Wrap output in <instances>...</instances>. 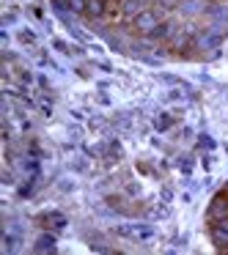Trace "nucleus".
<instances>
[{
    "label": "nucleus",
    "mask_w": 228,
    "mask_h": 255,
    "mask_svg": "<svg viewBox=\"0 0 228 255\" xmlns=\"http://www.w3.org/2000/svg\"><path fill=\"white\" fill-rule=\"evenodd\" d=\"M160 22H162L160 14L151 11V8H146V11H140L138 17H132L135 30H138V33H143V36H151V33L157 30V25H160Z\"/></svg>",
    "instance_id": "1"
},
{
    "label": "nucleus",
    "mask_w": 228,
    "mask_h": 255,
    "mask_svg": "<svg viewBox=\"0 0 228 255\" xmlns=\"http://www.w3.org/2000/svg\"><path fill=\"white\" fill-rule=\"evenodd\" d=\"M160 3V8L162 11H173V8H179L182 6V0H157Z\"/></svg>",
    "instance_id": "16"
},
{
    "label": "nucleus",
    "mask_w": 228,
    "mask_h": 255,
    "mask_svg": "<svg viewBox=\"0 0 228 255\" xmlns=\"http://www.w3.org/2000/svg\"><path fill=\"white\" fill-rule=\"evenodd\" d=\"M36 39H39V36H36L30 28H22V30H19V41H22V44H30V47H33Z\"/></svg>",
    "instance_id": "15"
},
{
    "label": "nucleus",
    "mask_w": 228,
    "mask_h": 255,
    "mask_svg": "<svg viewBox=\"0 0 228 255\" xmlns=\"http://www.w3.org/2000/svg\"><path fill=\"white\" fill-rule=\"evenodd\" d=\"M0 44H3V47H6V44H8V30H6V28L0 30Z\"/></svg>",
    "instance_id": "22"
},
{
    "label": "nucleus",
    "mask_w": 228,
    "mask_h": 255,
    "mask_svg": "<svg viewBox=\"0 0 228 255\" xmlns=\"http://www.w3.org/2000/svg\"><path fill=\"white\" fill-rule=\"evenodd\" d=\"M171 124H173V118L168 116V113H162V116L154 118V129H157V132H168V129H171Z\"/></svg>",
    "instance_id": "13"
},
{
    "label": "nucleus",
    "mask_w": 228,
    "mask_h": 255,
    "mask_svg": "<svg viewBox=\"0 0 228 255\" xmlns=\"http://www.w3.org/2000/svg\"><path fill=\"white\" fill-rule=\"evenodd\" d=\"M96 66H99V69H102V72H107V74H110V72H113V66H110V63H107V61H102V63H96Z\"/></svg>",
    "instance_id": "23"
},
{
    "label": "nucleus",
    "mask_w": 228,
    "mask_h": 255,
    "mask_svg": "<svg viewBox=\"0 0 228 255\" xmlns=\"http://www.w3.org/2000/svg\"><path fill=\"white\" fill-rule=\"evenodd\" d=\"M0 22H3V28H8V25L17 22V11H6L3 17H0Z\"/></svg>",
    "instance_id": "17"
},
{
    "label": "nucleus",
    "mask_w": 228,
    "mask_h": 255,
    "mask_svg": "<svg viewBox=\"0 0 228 255\" xmlns=\"http://www.w3.org/2000/svg\"><path fill=\"white\" fill-rule=\"evenodd\" d=\"M11 181H14V178H11V170L6 167V170H3V184H11Z\"/></svg>",
    "instance_id": "24"
},
{
    "label": "nucleus",
    "mask_w": 228,
    "mask_h": 255,
    "mask_svg": "<svg viewBox=\"0 0 228 255\" xmlns=\"http://www.w3.org/2000/svg\"><path fill=\"white\" fill-rule=\"evenodd\" d=\"M33 253H58V239L52 233H41L33 244Z\"/></svg>",
    "instance_id": "6"
},
{
    "label": "nucleus",
    "mask_w": 228,
    "mask_h": 255,
    "mask_svg": "<svg viewBox=\"0 0 228 255\" xmlns=\"http://www.w3.org/2000/svg\"><path fill=\"white\" fill-rule=\"evenodd\" d=\"M206 8H209L206 0H182L179 11H182L184 17H198V14H206Z\"/></svg>",
    "instance_id": "5"
},
{
    "label": "nucleus",
    "mask_w": 228,
    "mask_h": 255,
    "mask_svg": "<svg viewBox=\"0 0 228 255\" xmlns=\"http://www.w3.org/2000/svg\"><path fill=\"white\" fill-rule=\"evenodd\" d=\"M66 8L72 14H85L88 11V0H66Z\"/></svg>",
    "instance_id": "14"
},
{
    "label": "nucleus",
    "mask_w": 228,
    "mask_h": 255,
    "mask_svg": "<svg viewBox=\"0 0 228 255\" xmlns=\"http://www.w3.org/2000/svg\"><path fill=\"white\" fill-rule=\"evenodd\" d=\"M209 239H212V244H215L217 250H226V253H228V217H223V220L212 222Z\"/></svg>",
    "instance_id": "3"
},
{
    "label": "nucleus",
    "mask_w": 228,
    "mask_h": 255,
    "mask_svg": "<svg viewBox=\"0 0 228 255\" xmlns=\"http://www.w3.org/2000/svg\"><path fill=\"white\" fill-rule=\"evenodd\" d=\"M157 80H160V83H168V85H182L184 91H190V83H184L182 77H176V74H165V72H160L157 74Z\"/></svg>",
    "instance_id": "12"
},
{
    "label": "nucleus",
    "mask_w": 228,
    "mask_h": 255,
    "mask_svg": "<svg viewBox=\"0 0 228 255\" xmlns=\"http://www.w3.org/2000/svg\"><path fill=\"white\" fill-rule=\"evenodd\" d=\"M107 47H110L113 52H121V41H118L116 36H107Z\"/></svg>",
    "instance_id": "19"
},
{
    "label": "nucleus",
    "mask_w": 228,
    "mask_h": 255,
    "mask_svg": "<svg viewBox=\"0 0 228 255\" xmlns=\"http://www.w3.org/2000/svg\"><path fill=\"white\" fill-rule=\"evenodd\" d=\"M198 145H201V148H215V140H212L206 132H201V137H198Z\"/></svg>",
    "instance_id": "18"
},
{
    "label": "nucleus",
    "mask_w": 228,
    "mask_h": 255,
    "mask_svg": "<svg viewBox=\"0 0 228 255\" xmlns=\"http://www.w3.org/2000/svg\"><path fill=\"white\" fill-rule=\"evenodd\" d=\"M41 220H47V225H52L55 228V231H61V228H66V217L61 214V211H44V214H41Z\"/></svg>",
    "instance_id": "10"
},
{
    "label": "nucleus",
    "mask_w": 228,
    "mask_h": 255,
    "mask_svg": "<svg viewBox=\"0 0 228 255\" xmlns=\"http://www.w3.org/2000/svg\"><path fill=\"white\" fill-rule=\"evenodd\" d=\"M121 11L127 14V17H138L140 11H146V0H124Z\"/></svg>",
    "instance_id": "9"
},
{
    "label": "nucleus",
    "mask_w": 228,
    "mask_h": 255,
    "mask_svg": "<svg viewBox=\"0 0 228 255\" xmlns=\"http://www.w3.org/2000/svg\"><path fill=\"white\" fill-rule=\"evenodd\" d=\"M171 198H173V189L165 187V189H162V200H165V203H171Z\"/></svg>",
    "instance_id": "20"
},
{
    "label": "nucleus",
    "mask_w": 228,
    "mask_h": 255,
    "mask_svg": "<svg viewBox=\"0 0 228 255\" xmlns=\"http://www.w3.org/2000/svg\"><path fill=\"white\" fill-rule=\"evenodd\" d=\"M19 80H22V83H33V74H30V72H19Z\"/></svg>",
    "instance_id": "21"
},
{
    "label": "nucleus",
    "mask_w": 228,
    "mask_h": 255,
    "mask_svg": "<svg viewBox=\"0 0 228 255\" xmlns=\"http://www.w3.org/2000/svg\"><path fill=\"white\" fill-rule=\"evenodd\" d=\"M173 30H176V25H173V22H160V25H157V30L149 36V39H171Z\"/></svg>",
    "instance_id": "11"
},
{
    "label": "nucleus",
    "mask_w": 228,
    "mask_h": 255,
    "mask_svg": "<svg viewBox=\"0 0 228 255\" xmlns=\"http://www.w3.org/2000/svg\"><path fill=\"white\" fill-rule=\"evenodd\" d=\"M223 217H228V200L223 198V195H215L212 203H209V209H206V220L217 222V220H223Z\"/></svg>",
    "instance_id": "4"
},
{
    "label": "nucleus",
    "mask_w": 228,
    "mask_h": 255,
    "mask_svg": "<svg viewBox=\"0 0 228 255\" xmlns=\"http://www.w3.org/2000/svg\"><path fill=\"white\" fill-rule=\"evenodd\" d=\"M223 39H226V36L217 33L215 28H206V30H201V33L195 36V47H198L201 52H215V50H220Z\"/></svg>",
    "instance_id": "2"
},
{
    "label": "nucleus",
    "mask_w": 228,
    "mask_h": 255,
    "mask_svg": "<svg viewBox=\"0 0 228 255\" xmlns=\"http://www.w3.org/2000/svg\"><path fill=\"white\" fill-rule=\"evenodd\" d=\"M206 14H209L217 25H228V6H226V3H209Z\"/></svg>",
    "instance_id": "7"
},
{
    "label": "nucleus",
    "mask_w": 228,
    "mask_h": 255,
    "mask_svg": "<svg viewBox=\"0 0 228 255\" xmlns=\"http://www.w3.org/2000/svg\"><path fill=\"white\" fill-rule=\"evenodd\" d=\"M105 14H107V0H88V11H85V17L102 19Z\"/></svg>",
    "instance_id": "8"
}]
</instances>
